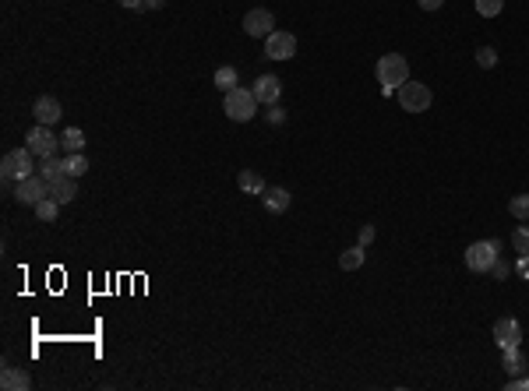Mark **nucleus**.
I'll return each instance as SVG.
<instances>
[{"instance_id":"obj_29","label":"nucleus","mask_w":529,"mask_h":391,"mask_svg":"<svg viewBox=\"0 0 529 391\" xmlns=\"http://www.w3.org/2000/svg\"><path fill=\"white\" fill-rule=\"evenodd\" d=\"M487 275H494V279H498V282H501V279H505V275H508V265H505V261H501V258H498V261H494V265H491V272H487Z\"/></svg>"},{"instance_id":"obj_13","label":"nucleus","mask_w":529,"mask_h":391,"mask_svg":"<svg viewBox=\"0 0 529 391\" xmlns=\"http://www.w3.org/2000/svg\"><path fill=\"white\" fill-rule=\"evenodd\" d=\"M0 388L4 391H25V388H32V378H28L25 370L4 367V370H0Z\"/></svg>"},{"instance_id":"obj_17","label":"nucleus","mask_w":529,"mask_h":391,"mask_svg":"<svg viewBox=\"0 0 529 391\" xmlns=\"http://www.w3.org/2000/svg\"><path fill=\"white\" fill-rule=\"evenodd\" d=\"M60 148L71 155V152H82L85 148V134H82V127H67L64 134H60Z\"/></svg>"},{"instance_id":"obj_1","label":"nucleus","mask_w":529,"mask_h":391,"mask_svg":"<svg viewBox=\"0 0 529 391\" xmlns=\"http://www.w3.org/2000/svg\"><path fill=\"white\" fill-rule=\"evenodd\" d=\"M378 82H381V92H385V96H388L392 89L406 85V82H410V64H406V57L385 53V57L378 60Z\"/></svg>"},{"instance_id":"obj_11","label":"nucleus","mask_w":529,"mask_h":391,"mask_svg":"<svg viewBox=\"0 0 529 391\" xmlns=\"http://www.w3.org/2000/svg\"><path fill=\"white\" fill-rule=\"evenodd\" d=\"M32 116H36V123L53 127V123L64 116V109H60V102H57L53 96H39L36 99V106H32Z\"/></svg>"},{"instance_id":"obj_26","label":"nucleus","mask_w":529,"mask_h":391,"mask_svg":"<svg viewBox=\"0 0 529 391\" xmlns=\"http://www.w3.org/2000/svg\"><path fill=\"white\" fill-rule=\"evenodd\" d=\"M501 7H505V0H476V11H480L484 18H498Z\"/></svg>"},{"instance_id":"obj_21","label":"nucleus","mask_w":529,"mask_h":391,"mask_svg":"<svg viewBox=\"0 0 529 391\" xmlns=\"http://www.w3.org/2000/svg\"><path fill=\"white\" fill-rule=\"evenodd\" d=\"M236 82H240V75H236V67H229V64H222V67L215 71V89H219V92H229V89H236Z\"/></svg>"},{"instance_id":"obj_20","label":"nucleus","mask_w":529,"mask_h":391,"mask_svg":"<svg viewBox=\"0 0 529 391\" xmlns=\"http://www.w3.org/2000/svg\"><path fill=\"white\" fill-rule=\"evenodd\" d=\"M364 261H367V254H364V247L356 243V247L342 250V258H339V268H342V272H356V268H360Z\"/></svg>"},{"instance_id":"obj_14","label":"nucleus","mask_w":529,"mask_h":391,"mask_svg":"<svg viewBox=\"0 0 529 391\" xmlns=\"http://www.w3.org/2000/svg\"><path fill=\"white\" fill-rule=\"evenodd\" d=\"M50 197H57L60 204L75 201V197H78V184H75V177H60V180H53V184H50Z\"/></svg>"},{"instance_id":"obj_25","label":"nucleus","mask_w":529,"mask_h":391,"mask_svg":"<svg viewBox=\"0 0 529 391\" xmlns=\"http://www.w3.org/2000/svg\"><path fill=\"white\" fill-rule=\"evenodd\" d=\"M512 247H516V254H529V226H519L512 233Z\"/></svg>"},{"instance_id":"obj_5","label":"nucleus","mask_w":529,"mask_h":391,"mask_svg":"<svg viewBox=\"0 0 529 391\" xmlns=\"http://www.w3.org/2000/svg\"><path fill=\"white\" fill-rule=\"evenodd\" d=\"M25 148L32 152V155H39V159H46V155H57V148H60V138L50 131V127H43V123H36L28 134H25Z\"/></svg>"},{"instance_id":"obj_15","label":"nucleus","mask_w":529,"mask_h":391,"mask_svg":"<svg viewBox=\"0 0 529 391\" xmlns=\"http://www.w3.org/2000/svg\"><path fill=\"white\" fill-rule=\"evenodd\" d=\"M261 201H265L268 211H286V208H290V191H286V187H265V191H261Z\"/></svg>"},{"instance_id":"obj_2","label":"nucleus","mask_w":529,"mask_h":391,"mask_svg":"<svg viewBox=\"0 0 529 391\" xmlns=\"http://www.w3.org/2000/svg\"><path fill=\"white\" fill-rule=\"evenodd\" d=\"M32 173H36V166H32V152H28V148H11V152L4 155V163H0L4 184H18V180H25V177H32Z\"/></svg>"},{"instance_id":"obj_33","label":"nucleus","mask_w":529,"mask_h":391,"mask_svg":"<svg viewBox=\"0 0 529 391\" xmlns=\"http://www.w3.org/2000/svg\"><path fill=\"white\" fill-rule=\"evenodd\" d=\"M417 4H420L423 11H437V7H441L445 0H417Z\"/></svg>"},{"instance_id":"obj_19","label":"nucleus","mask_w":529,"mask_h":391,"mask_svg":"<svg viewBox=\"0 0 529 391\" xmlns=\"http://www.w3.org/2000/svg\"><path fill=\"white\" fill-rule=\"evenodd\" d=\"M236 184H240V191H247V194H261V191H265V180H261L254 170H240V173H236Z\"/></svg>"},{"instance_id":"obj_6","label":"nucleus","mask_w":529,"mask_h":391,"mask_svg":"<svg viewBox=\"0 0 529 391\" xmlns=\"http://www.w3.org/2000/svg\"><path fill=\"white\" fill-rule=\"evenodd\" d=\"M43 197H50V180L43 173H32V177H25V180L14 184V201H21V204H32L36 208Z\"/></svg>"},{"instance_id":"obj_4","label":"nucleus","mask_w":529,"mask_h":391,"mask_svg":"<svg viewBox=\"0 0 529 391\" xmlns=\"http://www.w3.org/2000/svg\"><path fill=\"white\" fill-rule=\"evenodd\" d=\"M498 258H501V243H498V240H476V243L466 250V265H469V272H476V275H487Z\"/></svg>"},{"instance_id":"obj_32","label":"nucleus","mask_w":529,"mask_h":391,"mask_svg":"<svg viewBox=\"0 0 529 391\" xmlns=\"http://www.w3.org/2000/svg\"><path fill=\"white\" fill-rule=\"evenodd\" d=\"M516 272H519V275L529 282V254H519V261H516Z\"/></svg>"},{"instance_id":"obj_31","label":"nucleus","mask_w":529,"mask_h":391,"mask_svg":"<svg viewBox=\"0 0 529 391\" xmlns=\"http://www.w3.org/2000/svg\"><path fill=\"white\" fill-rule=\"evenodd\" d=\"M505 388H508V391H529V374H526V378H512Z\"/></svg>"},{"instance_id":"obj_23","label":"nucleus","mask_w":529,"mask_h":391,"mask_svg":"<svg viewBox=\"0 0 529 391\" xmlns=\"http://www.w3.org/2000/svg\"><path fill=\"white\" fill-rule=\"evenodd\" d=\"M36 215H39V222H53V219L60 215V201H57V197H43V201L36 204Z\"/></svg>"},{"instance_id":"obj_7","label":"nucleus","mask_w":529,"mask_h":391,"mask_svg":"<svg viewBox=\"0 0 529 391\" xmlns=\"http://www.w3.org/2000/svg\"><path fill=\"white\" fill-rule=\"evenodd\" d=\"M399 106H403L406 113H423V109L430 106V89L420 85V82H406V85H399Z\"/></svg>"},{"instance_id":"obj_9","label":"nucleus","mask_w":529,"mask_h":391,"mask_svg":"<svg viewBox=\"0 0 529 391\" xmlns=\"http://www.w3.org/2000/svg\"><path fill=\"white\" fill-rule=\"evenodd\" d=\"M297 53V35H290V32H272L268 39H265V57L268 60H290Z\"/></svg>"},{"instance_id":"obj_27","label":"nucleus","mask_w":529,"mask_h":391,"mask_svg":"<svg viewBox=\"0 0 529 391\" xmlns=\"http://www.w3.org/2000/svg\"><path fill=\"white\" fill-rule=\"evenodd\" d=\"M476 64H480V67H494V64H498L494 46H480V50H476Z\"/></svg>"},{"instance_id":"obj_3","label":"nucleus","mask_w":529,"mask_h":391,"mask_svg":"<svg viewBox=\"0 0 529 391\" xmlns=\"http://www.w3.org/2000/svg\"><path fill=\"white\" fill-rule=\"evenodd\" d=\"M254 106H258V99L254 92H247V89H229L226 99H222V109H226V116L233 120V123H247L251 116H254Z\"/></svg>"},{"instance_id":"obj_16","label":"nucleus","mask_w":529,"mask_h":391,"mask_svg":"<svg viewBox=\"0 0 529 391\" xmlns=\"http://www.w3.org/2000/svg\"><path fill=\"white\" fill-rule=\"evenodd\" d=\"M501 356H505V363H501V367H505V374H512V378H516V374L529 370V363H526V356H523V349H519V346H516V349H505Z\"/></svg>"},{"instance_id":"obj_12","label":"nucleus","mask_w":529,"mask_h":391,"mask_svg":"<svg viewBox=\"0 0 529 391\" xmlns=\"http://www.w3.org/2000/svg\"><path fill=\"white\" fill-rule=\"evenodd\" d=\"M251 92H254V99H258V102H265V106H276V102H279V96H283V82H279L276 75H261V78L254 82V89H251Z\"/></svg>"},{"instance_id":"obj_28","label":"nucleus","mask_w":529,"mask_h":391,"mask_svg":"<svg viewBox=\"0 0 529 391\" xmlns=\"http://www.w3.org/2000/svg\"><path fill=\"white\" fill-rule=\"evenodd\" d=\"M265 120H268V123H272V127H276V123H283V120H286V113H283V109H279V102H276V106H268V113H265Z\"/></svg>"},{"instance_id":"obj_10","label":"nucleus","mask_w":529,"mask_h":391,"mask_svg":"<svg viewBox=\"0 0 529 391\" xmlns=\"http://www.w3.org/2000/svg\"><path fill=\"white\" fill-rule=\"evenodd\" d=\"M494 342H498V349H501V353H505V349L523 346V324H519L516 317H501V321L494 324Z\"/></svg>"},{"instance_id":"obj_30","label":"nucleus","mask_w":529,"mask_h":391,"mask_svg":"<svg viewBox=\"0 0 529 391\" xmlns=\"http://www.w3.org/2000/svg\"><path fill=\"white\" fill-rule=\"evenodd\" d=\"M360 247H367V243H374V226H360V240H356Z\"/></svg>"},{"instance_id":"obj_35","label":"nucleus","mask_w":529,"mask_h":391,"mask_svg":"<svg viewBox=\"0 0 529 391\" xmlns=\"http://www.w3.org/2000/svg\"><path fill=\"white\" fill-rule=\"evenodd\" d=\"M163 4H166V0H145V7H152V11H159Z\"/></svg>"},{"instance_id":"obj_8","label":"nucleus","mask_w":529,"mask_h":391,"mask_svg":"<svg viewBox=\"0 0 529 391\" xmlns=\"http://www.w3.org/2000/svg\"><path fill=\"white\" fill-rule=\"evenodd\" d=\"M244 28H247V35H254V39H268V35L276 32V18H272L268 7H254V11L244 14Z\"/></svg>"},{"instance_id":"obj_34","label":"nucleus","mask_w":529,"mask_h":391,"mask_svg":"<svg viewBox=\"0 0 529 391\" xmlns=\"http://www.w3.org/2000/svg\"><path fill=\"white\" fill-rule=\"evenodd\" d=\"M116 4H120V7H134V11L145 7V0H116Z\"/></svg>"},{"instance_id":"obj_18","label":"nucleus","mask_w":529,"mask_h":391,"mask_svg":"<svg viewBox=\"0 0 529 391\" xmlns=\"http://www.w3.org/2000/svg\"><path fill=\"white\" fill-rule=\"evenodd\" d=\"M36 170H39V173L50 180V184H53V180H60V177H67V173H64V159H57V155H46V159H43Z\"/></svg>"},{"instance_id":"obj_24","label":"nucleus","mask_w":529,"mask_h":391,"mask_svg":"<svg viewBox=\"0 0 529 391\" xmlns=\"http://www.w3.org/2000/svg\"><path fill=\"white\" fill-rule=\"evenodd\" d=\"M508 211L516 215V219H529V194H516L508 201Z\"/></svg>"},{"instance_id":"obj_22","label":"nucleus","mask_w":529,"mask_h":391,"mask_svg":"<svg viewBox=\"0 0 529 391\" xmlns=\"http://www.w3.org/2000/svg\"><path fill=\"white\" fill-rule=\"evenodd\" d=\"M85 170H89V159H85L82 152H71V155L64 159V173H67V177H75V180H78Z\"/></svg>"}]
</instances>
